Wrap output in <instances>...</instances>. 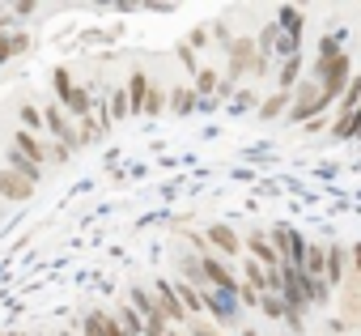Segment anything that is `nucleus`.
I'll return each mask as SVG.
<instances>
[{
	"mask_svg": "<svg viewBox=\"0 0 361 336\" xmlns=\"http://www.w3.org/2000/svg\"><path fill=\"white\" fill-rule=\"evenodd\" d=\"M51 85H56V94H60V102L73 111V115H90V94H85V85H77L73 77H68V68H56L51 73Z\"/></svg>",
	"mask_w": 361,
	"mask_h": 336,
	"instance_id": "nucleus-1",
	"label": "nucleus"
},
{
	"mask_svg": "<svg viewBox=\"0 0 361 336\" xmlns=\"http://www.w3.org/2000/svg\"><path fill=\"white\" fill-rule=\"evenodd\" d=\"M43 124H47V132L56 136V145H64L68 153L81 145V128H73V119H68V111H64V107H56V102H51V107H43Z\"/></svg>",
	"mask_w": 361,
	"mask_h": 336,
	"instance_id": "nucleus-2",
	"label": "nucleus"
},
{
	"mask_svg": "<svg viewBox=\"0 0 361 336\" xmlns=\"http://www.w3.org/2000/svg\"><path fill=\"white\" fill-rule=\"evenodd\" d=\"M272 247H276V256H281V264H285V268H302L306 239H302L298 230H289V226H276V230H272Z\"/></svg>",
	"mask_w": 361,
	"mask_h": 336,
	"instance_id": "nucleus-3",
	"label": "nucleus"
},
{
	"mask_svg": "<svg viewBox=\"0 0 361 336\" xmlns=\"http://www.w3.org/2000/svg\"><path fill=\"white\" fill-rule=\"evenodd\" d=\"M319 111H327V102H323V85H319V81H306V85L298 90V102H293L289 124H310Z\"/></svg>",
	"mask_w": 361,
	"mask_h": 336,
	"instance_id": "nucleus-4",
	"label": "nucleus"
},
{
	"mask_svg": "<svg viewBox=\"0 0 361 336\" xmlns=\"http://www.w3.org/2000/svg\"><path fill=\"white\" fill-rule=\"evenodd\" d=\"M200 264H204V281L209 285H217L221 294H238V277L230 272V264L221 256H200Z\"/></svg>",
	"mask_w": 361,
	"mask_h": 336,
	"instance_id": "nucleus-5",
	"label": "nucleus"
},
{
	"mask_svg": "<svg viewBox=\"0 0 361 336\" xmlns=\"http://www.w3.org/2000/svg\"><path fill=\"white\" fill-rule=\"evenodd\" d=\"M247 251L255 256V264H259V268H268V272H272V268H281V256H276L272 239H268V234H259V226L247 234Z\"/></svg>",
	"mask_w": 361,
	"mask_h": 336,
	"instance_id": "nucleus-6",
	"label": "nucleus"
},
{
	"mask_svg": "<svg viewBox=\"0 0 361 336\" xmlns=\"http://www.w3.org/2000/svg\"><path fill=\"white\" fill-rule=\"evenodd\" d=\"M255 64H259L255 43H251V39H238V43H234V52H230V85H234V77L255 73Z\"/></svg>",
	"mask_w": 361,
	"mask_h": 336,
	"instance_id": "nucleus-7",
	"label": "nucleus"
},
{
	"mask_svg": "<svg viewBox=\"0 0 361 336\" xmlns=\"http://www.w3.org/2000/svg\"><path fill=\"white\" fill-rule=\"evenodd\" d=\"M157 311H161L170 323H188V311H183V302H178V294H174L170 281H157Z\"/></svg>",
	"mask_w": 361,
	"mask_h": 336,
	"instance_id": "nucleus-8",
	"label": "nucleus"
},
{
	"mask_svg": "<svg viewBox=\"0 0 361 336\" xmlns=\"http://www.w3.org/2000/svg\"><path fill=\"white\" fill-rule=\"evenodd\" d=\"M149 90H153V81H149L145 73H132V77H128V115H145Z\"/></svg>",
	"mask_w": 361,
	"mask_h": 336,
	"instance_id": "nucleus-9",
	"label": "nucleus"
},
{
	"mask_svg": "<svg viewBox=\"0 0 361 336\" xmlns=\"http://www.w3.org/2000/svg\"><path fill=\"white\" fill-rule=\"evenodd\" d=\"M302 272L310 281H327V251L319 243H306V256H302Z\"/></svg>",
	"mask_w": 361,
	"mask_h": 336,
	"instance_id": "nucleus-10",
	"label": "nucleus"
},
{
	"mask_svg": "<svg viewBox=\"0 0 361 336\" xmlns=\"http://www.w3.org/2000/svg\"><path fill=\"white\" fill-rule=\"evenodd\" d=\"M13 149H18V153H22V157H30V162H39V166H43V162H47V145H43V140H39V136H30V132H26V128H22V132H18V136H13Z\"/></svg>",
	"mask_w": 361,
	"mask_h": 336,
	"instance_id": "nucleus-11",
	"label": "nucleus"
},
{
	"mask_svg": "<svg viewBox=\"0 0 361 336\" xmlns=\"http://www.w3.org/2000/svg\"><path fill=\"white\" fill-rule=\"evenodd\" d=\"M9 171H13V175H18V179H26V184H30V188H35V184H39V179H43V166H39V162H30V157H22V153H18V149H13V153H9Z\"/></svg>",
	"mask_w": 361,
	"mask_h": 336,
	"instance_id": "nucleus-12",
	"label": "nucleus"
},
{
	"mask_svg": "<svg viewBox=\"0 0 361 336\" xmlns=\"http://www.w3.org/2000/svg\"><path fill=\"white\" fill-rule=\"evenodd\" d=\"M209 243H213L217 251H226V256H238V251H243V243H238V234H234L230 226H209Z\"/></svg>",
	"mask_w": 361,
	"mask_h": 336,
	"instance_id": "nucleus-13",
	"label": "nucleus"
},
{
	"mask_svg": "<svg viewBox=\"0 0 361 336\" xmlns=\"http://www.w3.org/2000/svg\"><path fill=\"white\" fill-rule=\"evenodd\" d=\"M35 188L26 184V179H18L13 171H0V196H5V200H26Z\"/></svg>",
	"mask_w": 361,
	"mask_h": 336,
	"instance_id": "nucleus-14",
	"label": "nucleus"
},
{
	"mask_svg": "<svg viewBox=\"0 0 361 336\" xmlns=\"http://www.w3.org/2000/svg\"><path fill=\"white\" fill-rule=\"evenodd\" d=\"M174 294H178V302H183V311H188V315H200V311H204V294H200V289H192L188 281H178V285H174Z\"/></svg>",
	"mask_w": 361,
	"mask_h": 336,
	"instance_id": "nucleus-15",
	"label": "nucleus"
},
{
	"mask_svg": "<svg viewBox=\"0 0 361 336\" xmlns=\"http://www.w3.org/2000/svg\"><path fill=\"white\" fill-rule=\"evenodd\" d=\"M204 306H209V311H213V315H217V319H230V315H234V306H238V302H234V298H230V294H221V289H217V294H209V298H204Z\"/></svg>",
	"mask_w": 361,
	"mask_h": 336,
	"instance_id": "nucleus-16",
	"label": "nucleus"
},
{
	"mask_svg": "<svg viewBox=\"0 0 361 336\" xmlns=\"http://www.w3.org/2000/svg\"><path fill=\"white\" fill-rule=\"evenodd\" d=\"M178 264H183V277H188V285H192V289H200V285H204V264H200V256H183Z\"/></svg>",
	"mask_w": 361,
	"mask_h": 336,
	"instance_id": "nucleus-17",
	"label": "nucleus"
},
{
	"mask_svg": "<svg viewBox=\"0 0 361 336\" xmlns=\"http://www.w3.org/2000/svg\"><path fill=\"white\" fill-rule=\"evenodd\" d=\"M344 247H331L327 251V285H340V277H344Z\"/></svg>",
	"mask_w": 361,
	"mask_h": 336,
	"instance_id": "nucleus-18",
	"label": "nucleus"
},
{
	"mask_svg": "<svg viewBox=\"0 0 361 336\" xmlns=\"http://www.w3.org/2000/svg\"><path fill=\"white\" fill-rule=\"evenodd\" d=\"M170 107H174V115H188V111L196 107V94H192L188 85H174V94H170Z\"/></svg>",
	"mask_w": 361,
	"mask_h": 336,
	"instance_id": "nucleus-19",
	"label": "nucleus"
},
{
	"mask_svg": "<svg viewBox=\"0 0 361 336\" xmlns=\"http://www.w3.org/2000/svg\"><path fill=\"white\" fill-rule=\"evenodd\" d=\"M259 306H264V315H272V319H289V306H285L281 294H259Z\"/></svg>",
	"mask_w": 361,
	"mask_h": 336,
	"instance_id": "nucleus-20",
	"label": "nucleus"
},
{
	"mask_svg": "<svg viewBox=\"0 0 361 336\" xmlns=\"http://www.w3.org/2000/svg\"><path fill=\"white\" fill-rule=\"evenodd\" d=\"M119 323H123L128 336H145V319H140L136 306H123V311H119Z\"/></svg>",
	"mask_w": 361,
	"mask_h": 336,
	"instance_id": "nucleus-21",
	"label": "nucleus"
},
{
	"mask_svg": "<svg viewBox=\"0 0 361 336\" xmlns=\"http://www.w3.org/2000/svg\"><path fill=\"white\" fill-rule=\"evenodd\" d=\"M81 336H106V311H90L81 323Z\"/></svg>",
	"mask_w": 361,
	"mask_h": 336,
	"instance_id": "nucleus-22",
	"label": "nucleus"
},
{
	"mask_svg": "<svg viewBox=\"0 0 361 336\" xmlns=\"http://www.w3.org/2000/svg\"><path fill=\"white\" fill-rule=\"evenodd\" d=\"M281 30L289 39H298L302 35V9H281Z\"/></svg>",
	"mask_w": 361,
	"mask_h": 336,
	"instance_id": "nucleus-23",
	"label": "nucleus"
},
{
	"mask_svg": "<svg viewBox=\"0 0 361 336\" xmlns=\"http://www.w3.org/2000/svg\"><path fill=\"white\" fill-rule=\"evenodd\" d=\"M285 102H289V94H285V90H276V94H272V98L259 107V119H276V115L285 111Z\"/></svg>",
	"mask_w": 361,
	"mask_h": 336,
	"instance_id": "nucleus-24",
	"label": "nucleus"
},
{
	"mask_svg": "<svg viewBox=\"0 0 361 336\" xmlns=\"http://www.w3.org/2000/svg\"><path fill=\"white\" fill-rule=\"evenodd\" d=\"M132 306L140 311V319H149V315H157V302H153V298H149V289H140V285L132 289Z\"/></svg>",
	"mask_w": 361,
	"mask_h": 336,
	"instance_id": "nucleus-25",
	"label": "nucleus"
},
{
	"mask_svg": "<svg viewBox=\"0 0 361 336\" xmlns=\"http://www.w3.org/2000/svg\"><path fill=\"white\" fill-rule=\"evenodd\" d=\"M298 73H302V60H298V56H293V60H285V64H281V90H285V94H293V90H289V85H293V81H298Z\"/></svg>",
	"mask_w": 361,
	"mask_h": 336,
	"instance_id": "nucleus-26",
	"label": "nucleus"
},
{
	"mask_svg": "<svg viewBox=\"0 0 361 336\" xmlns=\"http://www.w3.org/2000/svg\"><path fill=\"white\" fill-rule=\"evenodd\" d=\"M22 124H26V132H30V136L47 128V124H43V111H39V107H30V102L22 107Z\"/></svg>",
	"mask_w": 361,
	"mask_h": 336,
	"instance_id": "nucleus-27",
	"label": "nucleus"
},
{
	"mask_svg": "<svg viewBox=\"0 0 361 336\" xmlns=\"http://www.w3.org/2000/svg\"><path fill=\"white\" fill-rule=\"evenodd\" d=\"M196 90H200V94H213V90H221L217 73H213V68H200V77H196Z\"/></svg>",
	"mask_w": 361,
	"mask_h": 336,
	"instance_id": "nucleus-28",
	"label": "nucleus"
},
{
	"mask_svg": "<svg viewBox=\"0 0 361 336\" xmlns=\"http://www.w3.org/2000/svg\"><path fill=\"white\" fill-rule=\"evenodd\" d=\"M128 115V90H115L111 94V119H123Z\"/></svg>",
	"mask_w": 361,
	"mask_h": 336,
	"instance_id": "nucleus-29",
	"label": "nucleus"
},
{
	"mask_svg": "<svg viewBox=\"0 0 361 336\" xmlns=\"http://www.w3.org/2000/svg\"><path fill=\"white\" fill-rule=\"evenodd\" d=\"M238 302H243V306H259V289H255L251 281H238Z\"/></svg>",
	"mask_w": 361,
	"mask_h": 336,
	"instance_id": "nucleus-30",
	"label": "nucleus"
},
{
	"mask_svg": "<svg viewBox=\"0 0 361 336\" xmlns=\"http://www.w3.org/2000/svg\"><path fill=\"white\" fill-rule=\"evenodd\" d=\"M161 107H166V94L153 85V90H149V107H145V115H161Z\"/></svg>",
	"mask_w": 361,
	"mask_h": 336,
	"instance_id": "nucleus-31",
	"label": "nucleus"
},
{
	"mask_svg": "<svg viewBox=\"0 0 361 336\" xmlns=\"http://www.w3.org/2000/svg\"><path fill=\"white\" fill-rule=\"evenodd\" d=\"M178 60H183V68L200 73V64H196V52H192V47H178Z\"/></svg>",
	"mask_w": 361,
	"mask_h": 336,
	"instance_id": "nucleus-32",
	"label": "nucleus"
},
{
	"mask_svg": "<svg viewBox=\"0 0 361 336\" xmlns=\"http://www.w3.org/2000/svg\"><path fill=\"white\" fill-rule=\"evenodd\" d=\"M188 336H221V332H217V328H204V323H192Z\"/></svg>",
	"mask_w": 361,
	"mask_h": 336,
	"instance_id": "nucleus-33",
	"label": "nucleus"
},
{
	"mask_svg": "<svg viewBox=\"0 0 361 336\" xmlns=\"http://www.w3.org/2000/svg\"><path fill=\"white\" fill-rule=\"evenodd\" d=\"M348 256H353V272H357V277H361V243H357V247H353V251H348Z\"/></svg>",
	"mask_w": 361,
	"mask_h": 336,
	"instance_id": "nucleus-34",
	"label": "nucleus"
}]
</instances>
